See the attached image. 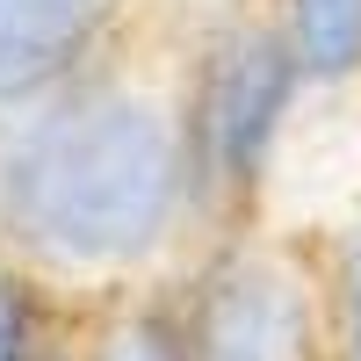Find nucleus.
<instances>
[{"mask_svg": "<svg viewBox=\"0 0 361 361\" xmlns=\"http://www.w3.org/2000/svg\"><path fill=\"white\" fill-rule=\"evenodd\" d=\"M195 217L180 109L80 80L0 116V246L51 275H130Z\"/></svg>", "mask_w": 361, "mask_h": 361, "instance_id": "obj_1", "label": "nucleus"}, {"mask_svg": "<svg viewBox=\"0 0 361 361\" xmlns=\"http://www.w3.org/2000/svg\"><path fill=\"white\" fill-rule=\"evenodd\" d=\"M304 94L311 80L296 66L282 22H224L217 37H202L188 80H180V102H173L202 217L253 209Z\"/></svg>", "mask_w": 361, "mask_h": 361, "instance_id": "obj_2", "label": "nucleus"}, {"mask_svg": "<svg viewBox=\"0 0 361 361\" xmlns=\"http://www.w3.org/2000/svg\"><path fill=\"white\" fill-rule=\"evenodd\" d=\"M318 296L282 253L231 238L180 282L188 354L195 361H325L333 347H318L325 340Z\"/></svg>", "mask_w": 361, "mask_h": 361, "instance_id": "obj_3", "label": "nucleus"}, {"mask_svg": "<svg viewBox=\"0 0 361 361\" xmlns=\"http://www.w3.org/2000/svg\"><path fill=\"white\" fill-rule=\"evenodd\" d=\"M130 0H0V116L94 80V51Z\"/></svg>", "mask_w": 361, "mask_h": 361, "instance_id": "obj_4", "label": "nucleus"}, {"mask_svg": "<svg viewBox=\"0 0 361 361\" xmlns=\"http://www.w3.org/2000/svg\"><path fill=\"white\" fill-rule=\"evenodd\" d=\"M275 22L311 94H340L361 80V0H275Z\"/></svg>", "mask_w": 361, "mask_h": 361, "instance_id": "obj_5", "label": "nucleus"}, {"mask_svg": "<svg viewBox=\"0 0 361 361\" xmlns=\"http://www.w3.org/2000/svg\"><path fill=\"white\" fill-rule=\"evenodd\" d=\"M0 361H66L58 354L51 289L22 260H0Z\"/></svg>", "mask_w": 361, "mask_h": 361, "instance_id": "obj_6", "label": "nucleus"}, {"mask_svg": "<svg viewBox=\"0 0 361 361\" xmlns=\"http://www.w3.org/2000/svg\"><path fill=\"white\" fill-rule=\"evenodd\" d=\"M325 340L333 361H361V217L333 238L325 260Z\"/></svg>", "mask_w": 361, "mask_h": 361, "instance_id": "obj_7", "label": "nucleus"}]
</instances>
